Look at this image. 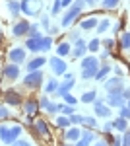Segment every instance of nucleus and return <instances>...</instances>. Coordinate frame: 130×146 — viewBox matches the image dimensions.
<instances>
[{
	"mask_svg": "<svg viewBox=\"0 0 130 146\" xmlns=\"http://www.w3.org/2000/svg\"><path fill=\"white\" fill-rule=\"evenodd\" d=\"M84 0H74V4L66 10V14L62 16V20H60V27H70L72 23L78 20V16L82 14V10H84Z\"/></svg>",
	"mask_w": 130,
	"mask_h": 146,
	"instance_id": "f257e3e1",
	"label": "nucleus"
},
{
	"mask_svg": "<svg viewBox=\"0 0 130 146\" xmlns=\"http://www.w3.org/2000/svg\"><path fill=\"white\" fill-rule=\"evenodd\" d=\"M80 66H82V78L91 80L95 78V72L99 70V58L97 56H84Z\"/></svg>",
	"mask_w": 130,
	"mask_h": 146,
	"instance_id": "f03ea898",
	"label": "nucleus"
},
{
	"mask_svg": "<svg viewBox=\"0 0 130 146\" xmlns=\"http://www.w3.org/2000/svg\"><path fill=\"white\" fill-rule=\"evenodd\" d=\"M22 133H23L22 125H14V127L2 125V127H0V140H2L4 144H12V142H16V140L22 136Z\"/></svg>",
	"mask_w": 130,
	"mask_h": 146,
	"instance_id": "7ed1b4c3",
	"label": "nucleus"
},
{
	"mask_svg": "<svg viewBox=\"0 0 130 146\" xmlns=\"http://www.w3.org/2000/svg\"><path fill=\"white\" fill-rule=\"evenodd\" d=\"M41 84H43V72H41V68H39V70H31V72L23 78V86H25V88H31V90L39 88Z\"/></svg>",
	"mask_w": 130,
	"mask_h": 146,
	"instance_id": "20e7f679",
	"label": "nucleus"
},
{
	"mask_svg": "<svg viewBox=\"0 0 130 146\" xmlns=\"http://www.w3.org/2000/svg\"><path fill=\"white\" fill-rule=\"evenodd\" d=\"M20 2H22V12L25 16H37L43 6L39 0H20Z\"/></svg>",
	"mask_w": 130,
	"mask_h": 146,
	"instance_id": "39448f33",
	"label": "nucleus"
},
{
	"mask_svg": "<svg viewBox=\"0 0 130 146\" xmlns=\"http://www.w3.org/2000/svg\"><path fill=\"white\" fill-rule=\"evenodd\" d=\"M93 113H95V117H103V119H107V117L113 115V109L105 103V100H95V101H93Z\"/></svg>",
	"mask_w": 130,
	"mask_h": 146,
	"instance_id": "423d86ee",
	"label": "nucleus"
},
{
	"mask_svg": "<svg viewBox=\"0 0 130 146\" xmlns=\"http://www.w3.org/2000/svg\"><path fill=\"white\" fill-rule=\"evenodd\" d=\"M49 64H51V72H53L54 76H62V74L66 72V66H68V64L64 62V58L58 56V55L53 56V58L49 60Z\"/></svg>",
	"mask_w": 130,
	"mask_h": 146,
	"instance_id": "0eeeda50",
	"label": "nucleus"
},
{
	"mask_svg": "<svg viewBox=\"0 0 130 146\" xmlns=\"http://www.w3.org/2000/svg\"><path fill=\"white\" fill-rule=\"evenodd\" d=\"M105 101H107V105L113 109H119V107H122V105H126V100L122 98V92H111V94H107V98H105Z\"/></svg>",
	"mask_w": 130,
	"mask_h": 146,
	"instance_id": "6e6552de",
	"label": "nucleus"
},
{
	"mask_svg": "<svg viewBox=\"0 0 130 146\" xmlns=\"http://www.w3.org/2000/svg\"><path fill=\"white\" fill-rule=\"evenodd\" d=\"M74 84H76V78H74V74H64V80L60 82V86H58V90H56V96H64V94H70V90L74 88Z\"/></svg>",
	"mask_w": 130,
	"mask_h": 146,
	"instance_id": "1a4fd4ad",
	"label": "nucleus"
},
{
	"mask_svg": "<svg viewBox=\"0 0 130 146\" xmlns=\"http://www.w3.org/2000/svg\"><path fill=\"white\" fill-rule=\"evenodd\" d=\"M105 90H107V94H111V92H122L124 90V78L122 76H115V78L105 80Z\"/></svg>",
	"mask_w": 130,
	"mask_h": 146,
	"instance_id": "9d476101",
	"label": "nucleus"
},
{
	"mask_svg": "<svg viewBox=\"0 0 130 146\" xmlns=\"http://www.w3.org/2000/svg\"><path fill=\"white\" fill-rule=\"evenodd\" d=\"M2 74H4V78L10 80V82L18 80V78H20V64H16V62H8V64H4Z\"/></svg>",
	"mask_w": 130,
	"mask_h": 146,
	"instance_id": "9b49d317",
	"label": "nucleus"
},
{
	"mask_svg": "<svg viewBox=\"0 0 130 146\" xmlns=\"http://www.w3.org/2000/svg\"><path fill=\"white\" fill-rule=\"evenodd\" d=\"M39 107H41V109H45V111H49L51 115H56V113H58V103L51 101L47 94H43V96L39 98Z\"/></svg>",
	"mask_w": 130,
	"mask_h": 146,
	"instance_id": "f8f14e48",
	"label": "nucleus"
},
{
	"mask_svg": "<svg viewBox=\"0 0 130 146\" xmlns=\"http://www.w3.org/2000/svg\"><path fill=\"white\" fill-rule=\"evenodd\" d=\"M93 140H95V133H93V129H84V131H82V136H80V140L74 142V146H91V144H93Z\"/></svg>",
	"mask_w": 130,
	"mask_h": 146,
	"instance_id": "ddd939ff",
	"label": "nucleus"
},
{
	"mask_svg": "<svg viewBox=\"0 0 130 146\" xmlns=\"http://www.w3.org/2000/svg\"><path fill=\"white\" fill-rule=\"evenodd\" d=\"M87 53V41H84L82 37L74 41V47H72V56H76V58H84Z\"/></svg>",
	"mask_w": 130,
	"mask_h": 146,
	"instance_id": "4468645a",
	"label": "nucleus"
},
{
	"mask_svg": "<svg viewBox=\"0 0 130 146\" xmlns=\"http://www.w3.org/2000/svg\"><path fill=\"white\" fill-rule=\"evenodd\" d=\"M8 58H10V62H16V64H20L25 60V49L22 47H14L8 51Z\"/></svg>",
	"mask_w": 130,
	"mask_h": 146,
	"instance_id": "2eb2a0df",
	"label": "nucleus"
},
{
	"mask_svg": "<svg viewBox=\"0 0 130 146\" xmlns=\"http://www.w3.org/2000/svg\"><path fill=\"white\" fill-rule=\"evenodd\" d=\"M4 100L8 105H22V94L16 90H8L4 94Z\"/></svg>",
	"mask_w": 130,
	"mask_h": 146,
	"instance_id": "dca6fc26",
	"label": "nucleus"
},
{
	"mask_svg": "<svg viewBox=\"0 0 130 146\" xmlns=\"http://www.w3.org/2000/svg\"><path fill=\"white\" fill-rule=\"evenodd\" d=\"M29 25H31V23L25 22V20L18 22L16 25H14V29H12V35H14V37H22V35H27V31H29Z\"/></svg>",
	"mask_w": 130,
	"mask_h": 146,
	"instance_id": "f3484780",
	"label": "nucleus"
},
{
	"mask_svg": "<svg viewBox=\"0 0 130 146\" xmlns=\"http://www.w3.org/2000/svg\"><path fill=\"white\" fill-rule=\"evenodd\" d=\"M80 136H82V131L78 129V127H68L66 129V135H64V140L66 142H78L80 140Z\"/></svg>",
	"mask_w": 130,
	"mask_h": 146,
	"instance_id": "a211bd4d",
	"label": "nucleus"
},
{
	"mask_svg": "<svg viewBox=\"0 0 130 146\" xmlns=\"http://www.w3.org/2000/svg\"><path fill=\"white\" fill-rule=\"evenodd\" d=\"M41 41H43V35L41 37H27L25 39V47L31 53H37V51H41Z\"/></svg>",
	"mask_w": 130,
	"mask_h": 146,
	"instance_id": "6ab92c4d",
	"label": "nucleus"
},
{
	"mask_svg": "<svg viewBox=\"0 0 130 146\" xmlns=\"http://www.w3.org/2000/svg\"><path fill=\"white\" fill-rule=\"evenodd\" d=\"M6 6H8V10H10L12 18H18V16L22 14V2H20V0H8Z\"/></svg>",
	"mask_w": 130,
	"mask_h": 146,
	"instance_id": "aec40b11",
	"label": "nucleus"
},
{
	"mask_svg": "<svg viewBox=\"0 0 130 146\" xmlns=\"http://www.w3.org/2000/svg\"><path fill=\"white\" fill-rule=\"evenodd\" d=\"M97 18H86V20H82V23H80V29L82 31H91V29H95L97 27Z\"/></svg>",
	"mask_w": 130,
	"mask_h": 146,
	"instance_id": "412c9836",
	"label": "nucleus"
},
{
	"mask_svg": "<svg viewBox=\"0 0 130 146\" xmlns=\"http://www.w3.org/2000/svg\"><path fill=\"white\" fill-rule=\"evenodd\" d=\"M56 55H58V56H68V55H72V45H70V41H62L60 45L56 47Z\"/></svg>",
	"mask_w": 130,
	"mask_h": 146,
	"instance_id": "4be33fe9",
	"label": "nucleus"
},
{
	"mask_svg": "<svg viewBox=\"0 0 130 146\" xmlns=\"http://www.w3.org/2000/svg\"><path fill=\"white\" fill-rule=\"evenodd\" d=\"M109 72H111V66H109V64H101L99 70L95 72V78H93V80H97V82H105Z\"/></svg>",
	"mask_w": 130,
	"mask_h": 146,
	"instance_id": "5701e85b",
	"label": "nucleus"
},
{
	"mask_svg": "<svg viewBox=\"0 0 130 146\" xmlns=\"http://www.w3.org/2000/svg\"><path fill=\"white\" fill-rule=\"evenodd\" d=\"M45 62H47L45 56H35V58H31V60L27 62V70H29V72H31V70H39Z\"/></svg>",
	"mask_w": 130,
	"mask_h": 146,
	"instance_id": "b1692460",
	"label": "nucleus"
},
{
	"mask_svg": "<svg viewBox=\"0 0 130 146\" xmlns=\"http://www.w3.org/2000/svg\"><path fill=\"white\" fill-rule=\"evenodd\" d=\"M58 86H60V82H58L56 78H51L49 82H47V86H45V94H47V96H49V94H56Z\"/></svg>",
	"mask_w": 130,
	"mask_h": 146,
	"instance_id": "393cba45",
	"label": "nucleus"
},
{
	"mask_svg": "<svg viewBox=\"0 0 130 146\" xmlns=\"http://www.w3.org/2000/svg\"><path fill=\"white\" fill-rule=\"evenodd\" d=\"M23 107H25V113H29V115H33L35 111H39V109H41V107H39V101H37V100H27Z\"/></svg>",
	"mask_w": 130,
	"mask_h": 146,
	"instance_id": "a878e982",
	"label": "nucleus"
},
{
	"mask_svg": "<svg viewBox=\"0 0 130 146\" xmlns=\"http://www.w3.org/2000/svg\"><path fill=\"white\" fill-rule=\"evenodd\" d=\"M113 125H115V129H117V131L124 133V131L128 129V119H124V117H117V119L113 121Z\"/></svg>",
	"mask_w": 130,
	"mask_h": 146,
	"instance_id": "bb28decb",
	"label": "nucleus"
},
{
	"mask_svg": "<svg viewBox=\"0 0 130 146\" xmlns=\"http://www.w3.org/2000/svg\"><path fill=\"white\" fill-rule=\"evenodd\" d=\"M95 100H97V92H95V90L86 92V94H82V98H80L82 103H93Z\"/></svg>",
	"mask_w": 130,
	"mask_h": 146,
	"instance_id": "cd10ccee",
	"label": "nucleus"
},
{
	"mask_svg": "<svg viewBox=\"0 0 130 146\" xmlns=\"http://www.w3.org/2000/svg\"><path fill=\"white\" fill-rule=\"evenodd\" d=\"M119 45H120L122 51H130V31H124V33L120 35Z\"/></svg>",
	"mask_w": 130,
	"mask_h": 146,
	"instance_id": "c85d7f7f",
	"label": "nucleus"
},
{
	"mask_svg": "<svg viewBox=\"0 0 130 146\" xmlns=\"http://www.w3.org/2000/svg\"><path fill=\"white\" fill-rule=\"evenodd\" d=\"M58 111L66 115V117H70V115H74L76 113V105H68V103H60L58 105Z\"/></svg>",
	"mask_w": 130,
	"mask_h": 146,
	"instance_id": "c756f323",
	"label": "nucleus"
},
{
	"mask_svg": "<svg viewBox=\"0 0 130 146\" xmlns=\"http://www.w3.org/2000/svg\"><path fill=\"white\" fill-rule=\"evenodd\" d=\"M35 131H37V135H47L49 133V127H47V123H45L43 119H37L35 121Z\"/></svg>",
	"mask_w": 130,
	"mask_h": 146,
	"instance_id": "7c9ffc66",
	"label": "nucleus"
},
{
	"mask_svg": "<svg viewBox=\"0 0 130 146\" xmlns=\"http://www.w3.org/2000/svg\"><path fill=\"white\" fill-rule=\"evenodd\" d=\"M109 27H111V20H107V18H103V20H99L97 22V29L99 33H105V31H109Z\"/></svg>",
	"mask_w": 130,
	"mask_h": 146,
	"instance_id": "2f4dec72",
	"label": "nucleus"
},
{
	"mask_svg": "<svg viewBox=\"0 0 130 146\" xmlns=\"http://www.w3.org/2000/svg\"><path fill=\"white\" fill-rule=\"evenodd\" d=\"M56 127H60V129H68V127H72V123H70V117H66V115L56 117Z\"/></svg>",
	"mask_w": 130,
	"mask_h": 146,
	"instance_id": "473e14b6",
	"label": "nucleus"
},
{
	"mask_svg": "<svg viewBox=\"0 0 130 146\" xmlns=\"http://www.w3.org/2000/svg\"><path fill=\"white\" fill-rule=\"evenodd\" d=\"M101 47H103V45H101V41H99L97 37L91 39V41H87V51H91V53H97Z\"/></svg>",
	"mask_w": 130,
	"mask_h": 146,
	"instance_id": "72a5a7b5",
	"label": "nucleus"
},
{
	"mask_svg": "<svg viewBox=\"0 0 130 146\" xmlns=\"http://www.w3.org/2000/svg\"><path fill=\"white\" fill-rule=\"evenodd\" d=\"M82 125H86V129H95L97 127V119L95 117H84L82 119Z\"/></svg>",
	"mask_w": 130,
	"mask_h": 146,
	"instance_id": "f704fd0d",
	"label": "nucleus"
},
{
	"mask_svg": "<svg viewBox=\"0 0 130 146\" xmlns=\"http://www.w3.org/2000/svg\"><path fill=\"white\" fill-rule=\"evenodd\" d=\"M101 4H103L105 10H115V8L120 4V0H101Z\"/></svg>",
	"mask_w": 130,
	"mask_h": 146,
	"instance_id": "c9c22d12",
	"label": "nucleus"
},
{
	"mask_svg": "<svg viewBox=\"0 0 130 146\" xmlns=\"http://www.w3.org/2000/svg\"><path fill=\"white\" fill-rule=\"evenodd\" d=\"M27 37H41V31H39V23H31V25H29Z\"/></svg>",
	"mask_w": 130,
	"mask_h": 146,
	"instance_id": "e433bc0d",
	"label": "nucleus"
},
{
	"mask_svg": "<svg viewBox=\"0 0 130 146\" xmlns=\"http://www.w3.org/2000/svg\"><path fill=\"white\" fill-rule=\"evenodd\" d=\"M49 49H53V37H43V41H41V51H49Z\"/></svg>",
	"mask_w": 130,
	"mask_h": 146,
	"instance_id": "4c0bfd02",
	"label": "nucleus"
},
{
	"mask_svg": "<svg viewBox=\"0 0 130 146\" xmlns=\"http://www.w3.org/2000/svg\"><path fill=\"white\" fill-rule=\"evenodd\" d=\"M60 10H62V2L60 0H53V10H51V14L53 16H58Z\"/></svg>",
	"mask_w": 130,
	"mask_h": 146,
	"instance_id": "58836bf2",
	"label": "nucleus"
},
{
	"mask_svg": "<svg viewBox=\"0 0 130 146\" xmlns=\"http://www.w3.org/2000/svg\"><path fill=\"white\" fill-rule=\"evenodd\" d=\"M119 117H124V119H128V121H130V107H128V105L119 107Z\"/></svg>",
	"mask_w": 130,
	"mask_h": 146,
	"instance_id": "ea45409f",
	"label": "nucleus"
},
{
	"mask_svg": "<svg viewBox=\"0 0 130 146\" xmlns=\"http://www.w3.org/2000/svg\"><path fill=\"white\" fill-rule=\"evenodd\" d=\"M62 98H64V103H68V105H76V103H78V100L72 96V94H64Z\"/></svg>",
	"mask_w": 130,
	"mask_h": 146,
	"instance_id": "a19ab883",
	"label": "nucleus"
},
{
	"mask_svg": "<svg viewBox=\"0 0 130 146\" xmlns=\"http://www.w3.org/2000/svg\"><path fill=\"white\" fill-rule=\"evenodd\" d=\"M82 119H84V115H78V113L70 115V123L72 125H82Z\"/></svg>",
	"mask_w": 130,
	"mask_h": 146,
	"instance_id": "79ce46f5",
	"label": "nucleus"
},
{
	"mask_svg": "<svg viewBox=\"0 0 130 146\" xmlns=\"http://www.w3.org/2000/svg\"><path fill=\"white\" fill-rule=\"evenodd\" d=\"M109 146H122V136H113V138H109Z\"/></svg>",
	"mask_w": 130,
	"mask_h": 146,
	"instance_id": "37998d69",
	"label": "nucleus"
},
{
	"mask_svg": "<svg viewBox=\"0 0 130 146\" xmlns=\"http://www.w3.org/2000/svg\"><path fill=\"white\" fill-rule=\"evenodd\" d=\"M122 146H130V129L122 133Z\"/></svg>",
	"mask_w": 130,
	"mask_h": 146,
	"instance_id": "c03bdc74",
	"label": "nucleus"
},
{
	"mask_svg": "<svg viewBox=\"0 0 130 146\" xmlns=\"http://www.w3.org/2000/svg\"><path fill=\"white\" fill-rule=\"evenodd\" d=\"M113 131H115V125H113V121H109V123L103 125V133H105V135H111Z\"/></svg>",
	"mask_w": 130,
	"mask_h": 146,
	"instance_id": "a18cd8bd",
	"label": "nucleus"
},
{
	"mask_svg": "<svg viewBox=\"0 0 130 146\" xmlns=\"http://www.w3.org/2000/svg\"><path fill=\"white\" fill-rule=\"evenodd\" d=\"M101 45L105 47V51H111L113 45H115V39H105V41H101Z\"/></svg>",
	"mask_w": 130,
	"mask_h": 146,
	"instance_id": "49530a36",
	"label": "nucleus"
},
{
	"mask_svg": "<svg viewBox=\"0 0 130 146\" xmlns=\"http://www.w3.org/2000/svg\"><path fill=\"white\" fill-rule=\"evenodd\" d=\"M10 146H31V142H29V140H20V138H18V140L12 142Z\"/></svg>",
	"mask_w": 130,
	"mask_h": 146,
	"instance_id": "de8ad7c7",
	"label": "nucleus"
},
{
	"mask_svg": "<svg viewBox=\"0 0 130 146\" xmlns=\"http://www.w3.org/2000/svg\"><path fill=\"white\" fill-rule=\"evenodd\" d=\"M8 117H10V111H8L6 107H0V121H2V119H8Z\"/></svg>",
	"mask_w": 130,
	"mask_h": 146,
	"instance_id": "09e8293b",
	"label": "nucleus"
},
{
	"mask_svg": "<svg viewBox=\"0 0 130 146\" xmlns=\"http://www.w3.org/2000/svg\"><path fill=\"white\" fill-rule=\"evenodd\" d=\"M120 29H122V22H117L115 25H113V33H119Z\"/></svg>",
	"mask_w": 130,
	"mask_h": 146,
	"instance_id": "8fccbe9b",
	"label": "nucleus"
},
{
	"mask_svg": "<svg viewBox=\"0 0 130 146\" xmlns=\"http://www.w3.org/2000/svg\"><path fill=\"white\" fill-rule=\"evenodd\" d=\"M41 25L49 29V16H41Z\"/></svg>",
	"mask_w": 130,
	"mask_h": 146,
	"instance_id": "3c124183",
	"label": "nucleus"
},
{
	"mask_svg": "<svg viewBox=\"0 0 130 146\" xmlns=\"http://www.w3.org/2000/svg\"><path fill=\"white\" fill-rule=\"evenodd\" d=\"M80 39V31H72L70 33V41H78Z\"/></svg>",
	"mask_w": 130,
	"mask_h": 146,
	"instance_id": "603ef678",
	"label": "nucleus"
},
{
	"mask_svg": "<svg viewBox=\"0 0 130 146\" xmlns=\"http://www.w3.org/2000/svg\"><path fill=\"white\" fill-rule=\"evenodd\" d=\"M122 98H124L126 101L130 100V88H124V90H122Z\"/></svg>",
	"mask_w": 130,
	"mask_h": 146,
	"instance_id": "864d4df0",
	"label": "nucleus"
},
{
	"mask_svg": "<svg viewBox=\"0 0 130 146\" xmlns=\"http://www.w3.org/2000/svg\"><path fill=\"white\" fill-rule=\"evenodd\" d=\"M60 2H62V8H70L74 4V0H60Z\"/></svg>",
	"mask_w": 130,
	"mask_h": 146,
	"instance_id": "5fc2aeb1",
	"label": "nucleus"
},
{
	"mask_svg": "<svg viewBox=\"0 0 130 146\" xmlns=\"http://www.w3.org/2000/svg\"><path fill=\"white\" fill-rule=\"evenodd\" d=\"M91 146H109V144L105 142V140H97V142H93Z\"/></svg>",
	"mask_w": 130,
	"mask_h": 146,
	"instance_id": "6e6d98bb",
	"label": "nucleus"
},
{
	"mask_svg": "<svg viewBox=\"0 0 130 146\" xmlns=\"http://www.w3.org/2000/svg\"><path fill=\"white\" fill-rule=\"evenodd\" d=\"M49 31H51V35H54V33H58V27L53 25V27H49Z\"/></svg>",
	"mask_w": 130,
	"mask_h": 146,
	"instance_id": "4d7b16f0",
	"label": "nucleus"
},
{
	"mask_svg": "<svg viewBox=\"0 0 130 146\" xmlns=\"http://www.w3.org/2000/svg\"><path fill=\"white\" fill-rule=\"evenodd\" d=\"M86 6H95V0H84Z\"/></svg>",
	"mask_w": 130,
	"mask_h": 146,
	"instance_id": "13d9d810",
	"label": "nucleus"
},
{
	"mask_svg": "<svg viewBox=\"0 0 130 146\" xmlns=\"http://www.w3.org/2000/svg\"><path fill=\"white\" fill-rule=\"evenodd\" d=\"M64 146H74V142H66V144Z\"/></svg>",
	"mask_w": 130,
	"mask_h": 146,
	"instance_id": "bf43d9fd",
	"label": "nucleus"
},
{
	"mask_svg": "<svg viewBox=\"0 0 130 146\" xmlns=\"http://www.w3.org/2000/svg\"><path fill=\"white\" fill-rule=\"evenodd\" d=\"M126 105H128V107H130V100H128V101H126Z\"/></svg>",
	"mask_w": 130,
	"mask_h": 146,
	"instance_id": "052dcab7",
	"label": "nucleus"
}]
</instances>
